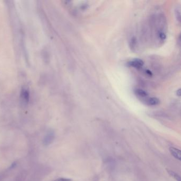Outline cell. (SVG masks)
Here are the masks:
<instances>
[{
  "mask_svg": "<svg viewBox=\"0 0 181 181\" xmlns=\"http://www.w3.org/2000/svg\"><path fill=\"white\" fill-rule=\"evenodd\" d=\"M30 92L28 88L26 86H23L21 88L20 101L21 105L23 106H26L29 102Z\"/></svg>",
  "mask_w": 181,
  "mask_h": 181,
  "instance_id": "6da1fadb",
  "label": "cell"
},
{
  "mask_svg": "<svg viewBox=\"0 0 181 181\" xmlns=\"http://www.w3.org/2000/svg\"><path fill=\"white\" fill-rule=\"evenodd\" d=\"M55 139V132L52 130H50L47 132L43 139V145L45 146H48L51 145L54 141Z\"/></svg>",
  "mask_w": 181,
  "mask_h": 181,
  "instance_id": "7a4b0ae2",
  "label": "cell"
},
{
  "mask_svg": "<svg viewBox=\"0 0 181 181\" xmlns=\"http://www.w3.org/2000/svg\"><path fill=\"white\" fill-rule=\"evenodd\" d=\"M134 92L136 96L139 99H141L142 101H144L145 99L149 97L148 92L142 89L136 88L134 89Z\"/></svg>",
  "mask_w": 181,
  "mask_h": 181,
  "instance_id": "3957f363",
  "label": "cell"
},
{
  "mask_svg": "<svg viewBox=\"0 0 181 181\" xmlns=\"http://www.w3.org/2000/svg\"><path fill=\"white\" fill-rule=\"evenodd\" d=\"M143 64H144L143 61L138 59H133V60L129 61L127 63V65L129 66L135 68L137 69H141V68H142Z\"/></svg>",
  "mask_w": 181,
  "mask_h": 181,
  "instance_id": "277c9868",
  "label": "cell"
},
{
  "mask_svg": "<svg viewBox=\"0 0 181 181\" xmlns=\"http://www.w3.org/2000/svg\"><path fill=\"white\" fill-rule=\"evenodd\" d=\"M143 102L147 105L150 106H153L158 105L160 103V101L158 98L155 97H148L147 98L145 99L144 101H143Z\"/></svg>",
  "mask_w": 181,
  "mask_h": 181,
  "instance_id": "5b68a950",
  "label": "cell"
},
{
  "mask_svg": "<svg viewBox=\"0 0 181 181\" xmlns=\"http://www.w3.org/2000/svg\"><path fill=\"white\" fill-rule=\"evenodd\" d=\"M169 152L171 153V155H172L175 158L177 159L178 160H181V152L180 150L174 147H170Z\"/></svg>",
  "mask_w": 181,
  "mask_h": 181,
  "instance_id": "8992f818",
  "label": "cell"
},
{
  "mask_svg": "<svg viewBox=\"0 0 181 181\" xmlns=\"http://www.w3.org/2000/svg\"><path fill=\"white\" fill-rule=\"evenodd\" d=\"M137 44H138L137 39H136L135 37H132L130 41V46L131 49L135 50L136 48L137 47Z\"/></svg>",
  "mask_w": 181,
  "mask_h": 181,
  "instance_id": "52a82bcc",
  "label": "cell"
},
{
  "mask_svg": "<svg viewBox=\"0 0 181 181\" xmlns=\"http://www.w3.org/2000/svg\"><path fill=\"white\" fill-rule=\"evenodd\" d=\"M167 173L169 174L170 176H172V178H174V179H176L177 181H181V178L178 174H177L174 171L167 169Z\"/></svg>",
  "mask_w": 181,
  "mask_h": 181,
  "instance_id": "ba28073f",
  "label": "cell"
},
{
  "mask_svg": "<svg viewBox=\"0 0 181 181\" xmlns=\"http://www.w3.org/2000/svg\"><path fill=\"white\" fill-rule=\"evenodd\" d=\"M175 14H176V19L178 20V22H180V9L179 8H177L175 11Z\"/></svg>",
  "mask_w": 181,
  "mask_h": 181,
  "instance_id": "9c48e42d",
  "label": "cell"
},
{
  "mask_svg": "<svg viewBox=\"0 0 181 181\" xmlns=\"http://www.w3.org/2000/svg\"><path fill=\"white\" fill-rule=\"evenodd\" d=\"M53 181H72V180L69 178H59Z\"/></svg>",
  "mask_w": 181,
  "mask_h": 181,
  "instance_id": "30bf717a",
  "label": "cell"
},
{
  "mask_svg": "<svg viewBox=\"0 0 181 181\" xmlns=\"http://www.w3.org/2000/svg\"><path fill=\"white\" fill-rule=\"evenodd\" d=\"M16 162H14V163H12V165H11V166L10 168H14V167H16Z\"/></svg>",
  "mask_w": 181,
  "mask_h": 181,
  "instance_id": "8fae6325",
  "label": "cell"
}]
</instances>
